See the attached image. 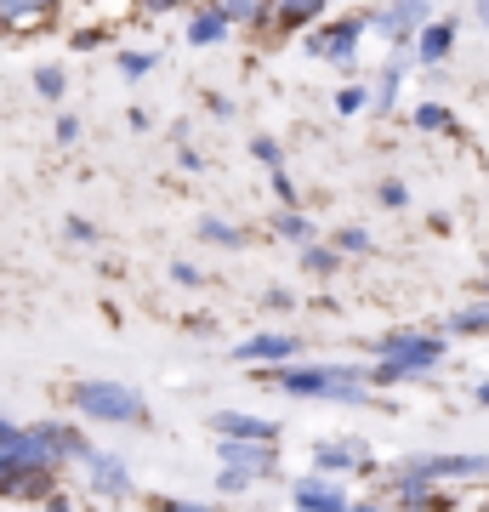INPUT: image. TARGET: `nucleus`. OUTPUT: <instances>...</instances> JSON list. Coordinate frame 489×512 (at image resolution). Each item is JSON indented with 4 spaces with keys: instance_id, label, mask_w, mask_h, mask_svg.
<instances>
[{
    "instance_id": "obj_1",
    "label": "nucleus",
    "mask_w": 489,
    "mask_h": 512,
    "mask_svg": "<svg viewBox=\"0 0 489 512\" xmlns=\"http://www.w3.org/2000/svg\"><path fill=\"white\" fill-rule=\"evenodd\" d=\"M376 348H381V382L416 376V370H427V365L444 359V342H438V336H387V342H376Z\"/></svg>"
},
{
    "instance_id": "obj_2",
    "label": "nucleus",
    "mask_w": 489,
    "mask_h": 512,
    "mask_svg": "<svg viewBox=\"0 0 489 512\" xmlns=\"http://www.w3.org/2000/svg\"><path fill=\"white\" fill-rule=\"evenodd\" d=\"M279 387L302 393V399H364L359 370H290V376H279Z\"/></svg>"
},
{
    "instance_id": "obj_3",
    "label": "nucleus",
    "mask_w": 489,
    "mask_h": 512,
    "mask_svg": "<svg viewBox=\"0 0 489 512\" xmlns=\"http://www.w3.org/2000/svg\"><path fill=\"white\" fill-rule=\"evenodd\" d=\"M74 404H80L86 416H103V421H137L143 416V399H137L131 387H114V382H86L74 393Z\"/></svg>"
},
{
    "instance_id": "obj_4",
    "label": "nucleus",
    "mask_w": 489,
    "mask_h": 512,
    "mask_svg": "<svg viewBox=\"0 0 489 512\" xmlns=\"http://www.w3.org/2000/svg\"><path fill=\"white\" fill-rule=\"evenodd\" d=\"M416 473L421 478H478V473H489V456H427V461H416Z\"/></svg>"
},
{
    "instance_id": "obj_5",
    "label": "nucleus",
    "mask_w": 489,
    "mask_h": 512,
    "mask_svg": "<svg viewBox=\"0 0 489 512\" xmlns=\"http://www.w3.org/2000/svg\"><path fill=\"white\" fill-rule=\"evenodd\" d=\"M217 433H228V439H251V444H268L279 427H273V421H256V416H234V410H222V416H217Z\"/></svg>"
},
{
    "instance_id": "obj_6",
    "label": "nucleus",
    "mask_w": 489,
    "mask_h": 512,
    "mask_svg": "<svg viewBox=\"0 0 489 512\" xmlns=\"http://www.w3.org/2000/svg\"><path fill=\"white\" fill-rule=\"evenodd\" d=\"M296 501H302V507L336 512V507H347V490H336V484H325V478H302V484H296Z\"/></svg>"
},
{
    "instance_id": "obj_7",
    "label": "nucleus",
    "mask_w": 489,
    "mask_h": 512,
    "mask_svg": "<svg viewBox=\"0 0 489 512\" xmlns=\"http://www.w3.org/2000/svg\"><path fill=\"white\" fill-rule=\"evenodd\" d=\"M421 12H427V0H393V12L381 18V29H387L393 40H404V35L421 23Z\"/></svg>"
},
{
    "instance_id": "obj_8",
    "label": "nucleus",
    "mask_w": 489,
    "mask_h": 512,
    "mask_svg": "<svg viewBox=\"0 0 489 512\" xmlns=\"http://www.w3.org/2000/svg\"><path fill=\"white\" fill-rule=\"evenodd\" d=\"M450 46H455V23H433V29H421V40H416L421 63H438Z\"/></svg>"
},
{
    "instance_id": "obj_9",
    "label": "nucleus",
    "mask_w": 489,
    "mask_h": 512,
    "mask_svg": "<svg viewBox=\"0 0 489 512\" xmlns=\"http://www.w3.org/2000/svg\"><path fill=\"white\" fill-rule=\"evenodd\" d=\"M359 29H364L359 18H347L342 29H330V35L313 40V52H325V57H347V52H353V40H359Z\"/></svg>"
},
{
    "instance_id": "obj_10",
    "label": "nucleus",
    "mask_w": 489,
    "mask_h": 512,
    "mask_svg": "<svg viewBox=\"0 0 489 512\" xmlns=\"http://www.w3.org/2000/svg\"><path fill=\"white\" fill-rule=\"evenodd\" d=\"M296 353V336H256L239 348V359H290Z\"/></svg>"
},
{
    "instance_id": "obj_11",
    "label": "nucleus",
    "mask_w": 489,
    "mask_h": 512,
    "mask_svg": "<svg viewBox=\"0 0 489 512\" xmlns=\"http://www.w3.org/2000/svg\"><path fill=\"white\" fill-rule=\"evenodd\" d=\"M319 6H325V0H273V12H279V23H285V29L308 23L313 12H319Z\"/></svg>"
},
{
    "instance_id": "obj_12",
    "label": "nucleus",
    "mask_w": 489,
    "mask_h": 512,
    "mask_svg": "<svg viewBox=\"0 0 489 512\" xmlns=\"http://www.w3.org/2000/svg\"><path fill=\"white\" fill-rule=\"evenodd\" d=\"M52 0H0V23H29V18H40Z\"/></svg>"
},
{
    "instance_id": "obj_13",
    "label": "nucleus",
    "mask_w": 489,
    "mask_h": 512,
    "mask_svg": "<svg viewBox=\"0 0 489 512\" xmlns=\"http://www.w3.org/2000/svg\"><path fill=\"white\" fill-rule=\"evenodd\" d=\"M222 29H228V6H222V12H205V18L194 23V40H200V46H211Z\"/></svg>"
},
{
    "instance_id": "obj_14",
    "label": "nucleus",
    "mask_w": 489,
    "mask_h": 512,
    "mask_svg": "<svg viewBox=\"0 0 489 512\" xmlns=\"http://www.w3.org/2000/svg\"><path fill=\"white\" fill-rule=\"evenodd\" d=\"M91 467H97V484H103V490H126V467H120V461H91Z\"/></svg>"
},
{
    "instance_id": "obj_15",
    "label": "nucleus",
    "mask_w": 489,
    "mask_h": 512,
    "mask_svg": "<svg viewBox=\"0 0 489 512\" xmlns=\"http://www.w3.org/2000/svg\"><path fill=\"white\" fill-rule=\"evenodd\" d=\"M416 126H421V131H444V126H450V109H444V103H421V109H416Z\"/></svg>"
},
{
    "instance_id": "obj_16",
    "label": "nucleus",
    "mask_w": 489,
    "mask_h": 512,
    "mask_svg": "<svg viewBox=\"0 0 489 512\" xmlns=\"http://www.w3.org/2000/svg\"><path fill=\"white\" fill-rule=\"evenodd\" d=\"M319 461H325V467H347V461H364V450H359V444H325Z\"/></svg>"
},
{
    "instance_id": "obj_17",
    "label": "nucleus",
    "mask_w": 489,
    "mask_h": 512,
    "mask_svg": "<svg viewBox=\"0 0 489 512\" xmlns=\"http://www.w3.org/2000/svg\"><path fill=\"white\" fill-rule=\"evenodd\" d=\"M455 330H489V308H467V313H455Z\"/></svg>"
},
{
    "instance_id": "obj_18",
    "label": "nucleus",
    "mask_w": 489,
    "mask_h": 512,
    "mask_svg": "<svg viewBox=\"0 0 489 512\" xmlns=\"http://www.w3.org/2000/svg\"><path fill=\"white\" fill-rule=\"evenodd\" d=\"M200 234L205 239H222V245H239V228H228V222H205Z\"/></svg>"
},
{
    "instance_id": "obj_19",
    "label": "nucleus",
    "mask_w": 489,
    "mask_h": 512,
    "mask_svg": "<svg viewBox=\"0 0 489 512\" xmlns=\"http://www.w3.org/2000/svg\"><path fill=\"white\" fill-rule=\"evenodd\" d=\"M302 262H308V268H319V274H330V268H336V256H330V251H308Z\"/></svg>"
},
{
    "instance_id": "obj_20",
    "label": "nucleus",
    "mask_w": 489,
    "mask_h": 512,
    "mask_svg": "<svg viewBox=\"0 0 489 512\" xmlns=\"http://www.w3.org/2000/svg\"><path fill=\"white\" fill-rule=\"evenodd\" d=\"M364 245H370V234H364V228H347V234H342V251H364Z\"/></svg>"
},
{
    "instance_id": "obj_21",
    "label": "nucleus",
    "mask_w": 489,
    "mask_h": 512,
    "mask_svg": "<svg viewBox=\"0 0 489 512\" xmlns=\"http://www.w3.org/2000/svg\"><path fill=\"white\" fill-rule=\"evenodd\" d=\"M40 92H46V97H57V92H63V74H57V69H46V74H40Z\"/></svg>"
},
{
    "instance_id": "obj_22",
    "label": "nucleus",
    "mask_w": 489,
    "mask_h": 512,
    "mask_svg": "<svg viewBox=\"0 0 489 512\" xmlns=\"http://www.w3.org/2000/svg\"><path fill=\"white\" fill-rule=\"evenodd\" d=\"M148 63H154V57H148V52H131V57H126V74H143Z\"/></svg>"
},
{
    "instance_id": "obj_23",
    "label": "nucleus",
    "mask_w": 489,
    "mask_h": 512,
    "mask_svg": "<svg viewBox=\"0 0 489 512\" xmlns=\"http://www.w3.org/2000/svg\"><path fill=\"white\" fill-rule=\"evenodd\" d=\"M12 444H18V427H6V421H0V456H6Z\"/></svg>"
},
{
    "instance_id": "obj_24",
    "label": "nucleus",
    "mask_w": 489,
    "mask_h": 512,
    "mask_svg": "<svg viewBox=\"0 0 489 512\" xmlns=\"http://www.w3.org/2000/svg\"><path fill=\"white\" fill-rule=\"evenodd\" d=\"M478 23H484V29H489V0H478Z\"/></svg>"
},
{
    "instance_id": "obj_25",
    "label": "nucleus",
    "mask_w": 489,
    "mask_h": 512,
    "mask_svg": "<svg viewBox=\"0 0 489 512\" xmlns=\"http://www.w3.org/2000/svg\"><path fill=\"white\" fill-rule=\"evenodd\" d=\"M148 6H154V12H165V6H177V0H148Z\"/></svg>"
},
{
    "instance_id": "obj_26",
    "label": "nucleus",
    "mask_w": 489,
    "mask_h": 512,
    "mask_svg": "<svg viewBox=\"0 0 489 512\" xmlns=\"http://www.w3.org/2000/svg\"><path fill=\"white\" fill-rule=\"evenodd\" d=\"M478 404H489V382H484V387H478Z\"/></svg>"
}]
</instances>
